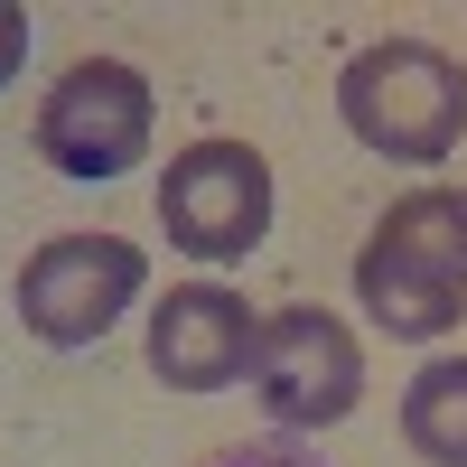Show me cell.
I'll use <instances>...</instances> for the list:
<instances>
[{"mask_svg":"<svg viewBox=\"0 0 467 467\" xmlns=\"http://www.w3.org/2000/svg\"><path fill=\"white\" fill-rule=\"evenodd\" d=\"M365 318L393 337H449L467 308V187H411L356 253Z\"/></svg>","mask_w":467,"mask_h":467,"instance_id":"obj_1","label":"cell"},{"mask_svg":"<svg viewBox=\"0 0 467 467\" xmlns=\"http://www.w3.org/2000/svg\"><path fill=\"white\" fill-rule=\"evenodd\" d=\"M337 112L374 160H402V169L449 160L467 131V66L449 47H431V37H383V47L346 57Z\"/></svg>","mask_w":467,"mask_h":467,"instance_id":"obj_2","label":"cell"},{"mask_svg":"<svg viewBox=\"0 0 467 467\" xmlns=\"http://www.w3.org/2000/svg\"><path fill=\"white\" fill-rule=\"evenodd\" d=\"M150 122H160V112H150L140 66H122V57H85V66L57 75L47 103H37V150H47V169L103 187V178L140 169Z\"/></svg>","mask_w":467,"mask_h":467,"instance_id":"obj_3","label":"cell"},{"mask_svg":"<svg viewBox=\"0 0 467 467\" xmlns=\"http://www.w3.org/2000/svg\"><path fill=\"white\" fill-rule=\"evenodd\" d=\"M160 224L197 262H244L271 234V169L244 140H187L160 178Z\"/></svg>","mask_w":467,"mask_h":467,"instance_id":"obj_4","label":"cell"},{"mask_svg":"<svg viewBox=\"0 0 467 467\" xmlns=\"http://www.w3.org/2000/svg\"><path fill=\"white\" fill-rule=\"evenodd\" d=\"M140 253L122 234H57L19 262V327L47 346H94L122 308L140 299Z\"/></svg>","mask_w":467,"mask_h":467,"instance_id":"obj_5","label":"cell"},{"mask_svg":"<svg viewBox=\"0 0 467 467\" xmlns=\"http://www.w3.org/2000/svg\"><path fill=\"white\" fill-rule=\"evenodd\" d=\"M253 383H262L271 420L327 431V420H346L356 393H365V346L346 337V318H327V308H281V318H262Z\"/></svg>","mask_w":467,"mask_h":467,"instance_id":"obj_6","label":"cell"},{"mask_svg":"<svg viewBox=\"0 0 467 467\" xmlns=\"http://www.w3.org/2000/svg\"><path fill=\"white\" fill-rule=\"evenodd\" d=\"M262 356V318L244 290L224 281H187L160 299V318H150V374L169 383V393H224V383H244Z\"/></svg>","mask_w":467,"mask_h":467,"instance_id":"obj_7","label":"cell"},{"mask_svg":"<svg viewBox=\"0 0 467 467\" xmlns=\"http://www.w3.org/2000/svg\"><path fill=\"white\" fill-rule=\"evenodd\" d=\"M402 440L431 467H467V356H440L402 393Z\"/></svg>","mask_w":467,"mask_h":467,"instance_id":"obj_8","label":"cell"},{"mask_svg":"<svg viewBox=\"0 0 467 467\" xmlns=\"http://www.w3.org/2000/svg\"><path fill=\"white\" fill-rule=\"evenodd\" d=\"M206 467H318L308 449H281V440H253V449H224V458H206Z\"/></svg>","mask_w":467,"mask_h":467,"instance_id":"obj_9","label":"cell"},{"mask_svg":"<svg viewBox=\"0 0 467 467\" xmlns=\"http://www.w3.org/2000/svg\"><path fill=\"white\" fill-rule=\"evenodd\" d=\"M19 57H28V10H19V0H0V85L19 75Z\"/></svg>","mask_w":467,"mask_h":467,"instance_id":"obj_10","label":"cell"}]
</instances>
